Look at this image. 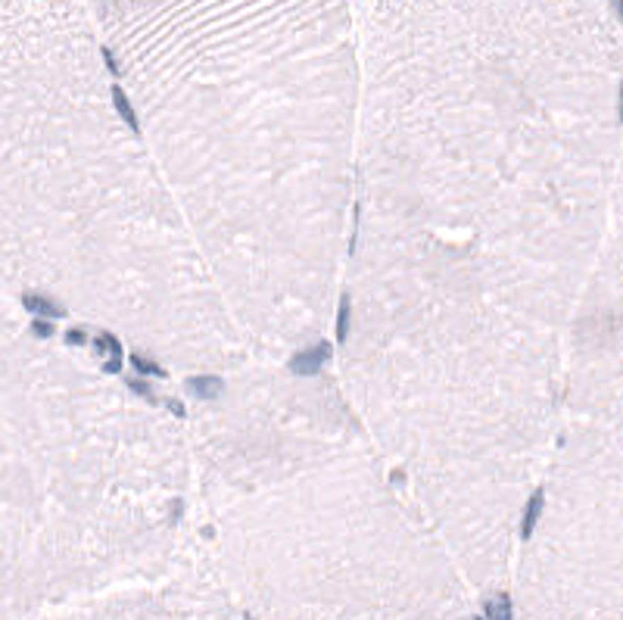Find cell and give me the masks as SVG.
I'll use <instances>...</instances> for the list:
<instances>
[{
	"instance_id": "cell-1",
	"label": "cell",
	"mask_w": 623,
	"mask_h": 620,
	"mask_svg": "<svg viewBox=\"0 0 623 620\" xmlns=\"http://www.w3.org/2000/svg\"><path fill=\"white\" fill-rule=\"evenodd\" d=\"M346 393L417 505L505 552L546 480L623 125L589 0H356Z\"/></svg>"
},
{
	"instance_id": "cell-2",
	"label": "cell",
	"mask_w": 623,
	"mask_h": 620,
	"mask_svg": "<svg viewBox=\"0 0 623 620\" xmlns=\"http://www.w3.org/2000/svg\"><path fill=\"white\" fill-rule=\"evenodd\" d=\"M252 356L318 340L356 197L352 0L91 4Z\"/></svg>"
},
{
	"instance_id": "cell-3",
	"label": "cell",
	"mask_w": 623,
	"mask_h": 620,
	"mask_svg": "<svg viewBox=\"0 0 623 620\" xmlns=\"http://www.w3.org/2000/svg\"><path fill=\"white\" fill-rule=\"evenodd\" d=\"M94 22L78 0H4L6 290H47L187 374L243 371L252 349L147 137L116 115Z\"/></svg>"
},
{
	"instance_id": "cell-4",
	"label": "cell",
	"mask_w": 623,
	"mask_h": 620,
	"mask_svg": "<svg viewBox=\"0 0 623 620\" xmlns=\"http://www.w3.org/2000/svg\"><path fill=\"white\" fill-rule=\"evenodd\" d=\"M4 521L6 533H175L191 512V434L184 421L103 383L106 374L16 334L4 315Z\"/></svg>"
},
{
	"instance_id": "cell-5",
	"label": "cell",
	"mask_w": 623,
	"mask_h": 620,
	"mask_svg": "<svg viewBox=\"0 0 623 620\" xmlns=\"http://www.w3.org/2000/svg\"><path fill=\"white\" fill-rule=\"evenodd\" d=\"M337 356V343L327 340V337H318V340L305 343V346L293 349L287 359H284V371H290L293 378L303 381H315V378H325L327 365L334 362Z\"/></svg>"
},
{
	"instance_id": "cell-6",
	"label": "cell",
	"mask_w": 623,
	"mask_h": 620,
	"mask_svg": "<svg viewBox=\"0 0 623 620\" xmlns=\"http://www.w3.org/2000/svg\"><path fill=\"white\" fill-rule=\"evenodd\" d=\"M549 514V483L539 480L533 486L530 492H527L524 505H520V514H517V543L520 546H530L536 539V533H539L542 521H546Z\"/></svg>"
},
{
	"instance_id": "cell-7",
	"label": "cell",
	"mask_w": 623,
	"mask_h": 620,
	"mask_svg": "<svg viewBox=\"0 0 623 620\" xmlns=\"http://www.w3.org/2000/svg\"><path fill=\"white\" fill-rule=\"evenodd\" d=\"M181 387H184V396H191L196 405H212L228 396L231 381L222 371H193L181 381Z\"/></svg>"
},
{
	"instance_id": "cell-8",
	"label": "cell",
	"mask_w": 623,
	"mask_h": 620,
	"mask_svg": "<svg viewBox=\"0 0 623 620\" xmlns=\"http://www.w3.org/2000/svg\"><path fill=\"white\" fill-rule=\"evenodd\" d=\"M16 305L26 312L28 318H50V321H62L69 318V305L60 300V296L47 293V290H19L16 293Z\"/></svg>"
},
{
	"instance_id": "cell-9",
	"label": "cell",
	"mask_w": 623,
	"mask_h": 620,
	"mask_svg": "<svg viewBox=\"0 0 623 620\" xmlns=\"http://www.w3.org/2000/svg\"><path fill=\"white\" fill-rule=\"evenodd\" d=\"M356 321H359L356 296H352V290L346 284H340V290H337V303H334V343H337V352L349 349L352 334H356Z\"/></svg>"
},
{
	"instance_id": "cell-10",
	"label": "cell",
	"mask_w": 623,
	"mask_h": 620,
	"mask_svg": "<svg viewBox=\"0 0 623 620\" xmlns=\"http://www.w3.org/2000/svg\"><path fill=\"white\" fill-rule=\"evenodd\" d=\"M109 97H113V109L116 115L125 122V128L131 131V135L137 137H147L144 135V115H140L137 103H134V97L128 94V88H125L122 81H109Z\"/></svg>"
},
{
	"instance_id": "cell-11",
	"label": "cell",
	"mask_w": 623,
	"mask_h": 620,
	"mask_svg": "<svg viewBox=\"0 0 623 620\" xmlns=\"http://www.w3.org/2000/svg\"><path fill=\"white\" fill-rule=\"evenodd\" d=\"M128 368L140 378H150V381H172V368L156 356H147V349H128Z\"/></svg>"
},
{
	"instance_id": "cell-12",
	"label": "cell",
	"mask_w": 623,
	"mask_h": 620,
	"mask_svg": "<svg viewBox=\"0 0 623 620\" xmlns=\"http://www.w3.org/2000/svg\"><path fill=\"white\" fill-rule=\"evenodd\" d=\"M122 387L128 390V396H134V399H140L144 405H150V409H162V393L156 390V383L150 381V378H140V374H134V371H128L122 378Z\"/></svg>"
},
{
	"instance_id": "cell-13",
	"label": "cell",
	"mask_w": 623,
	"mask_h": 620,
	"mask_svg": "<svg viewBox=\"0 0 623 620\" xmlns=\"http://www.w3.org/2000/svg\"><path fill=\"white\" fill-rule=\"evenodd\" d=\"M91 352L100 359V362H103V359H125L122 334L106 331V327H97V331H94V340H91Z\"/></svg>"
},
{
	"instance_id": "cell-14",
	"label": "cell",
	"mask_w": 623,
	"mask_h": 620,
	"mask_svg": "<svg viewBox=\"0 0 623 620\" xmlns=\"http://www.w3.org/2000/svg\"><path fill=\"white\" fill-rule=\"evenodd\" d=\"M483 617L486 620H515V602L508 592H495L483 602Z\"/></svg>"
},
{
	"instance_id": "cell-15",
	"label": "cell",
	"mask_w": 623,
	"mask_h": 620,
	"mask_svg": "<svg viewBox=\"0 0 623 620\" xmlns=\"http://www.w3.org/2000/svg\"><path fill=\"white\" fill-rule=\"evenodd\" d=\"M91 340H94V334H91V327L88 325H69V327H62V346L66 349H91Z\"/></svg>"
},
{
	"instance_id": "cell-16",
	"label": "cell",
	"mask_w": 623,
	"mask_h": 620,
	"mask_svg": "<svg viewBox=\"0 0 623 620\" xmlns=\"http://www.w3.org/2000/svg\"><path fill=\"white\" fill-rule=\"evenodd\" d=\"M26 334L38 343H53L57 340V334H60V327H57V321H50V318H28L26 321Z\"/></svg>"
},
{
	"instance_id": "cell-17",
	"label": "cell",
	"mask_w": 623,
	"mask_h": 620,
	"mask_svg": "<svg viewBox=\"0 0 623 620\" xmlns=\"http://www.w3.org/2000/svg\"><path fill=\"white\" fill-rule=\"evenodd\" d=\"M162 409H165V415H169V418H175V421H191V415H193L191 409H187L184 399L175 396V393L162 399Z\"/></svg>"
},
{
	"instance_id": "cell-18",
	"label": "cell",
	"mask_w": 623,
	"mask_h": 620,
	"mask_svg": "<svg viewBox=\"0 0 623 620\" xmlns=\"http://www.w3.org/2000/svg\"><path fill=\"white\" fill-rule=\"evenodd\" d=\"M100 374H106V378H125V359H103L100 362Z\"/></svg>"
},
{
	"instance_id": "cell-19",
	"label": "cell",
	"mask_w": 623,
	"mask_h": 620,
	"mask_svg": "<svg viewBox=\"0 0 623 620\" xmlns=\"http://www.w3.org/2000/svg\"><path fill=\"white\" fill-rule=\"evenodd\" d=\"M243 620H256V617H252V614H249V611H243Z\"/></svg>"
},
{
	"instance_id": "cell-20",
	"label": "cell",
	"mask_w": 623,
	"mask_h": 620,
	"mask_svg": "<svg viewBox=\"0 0 623 620\" xmlns=\"http://www.w3.org/2000/svg\"><path fill=\"white\" fill-rule=\"evenodd\" d=\"M91 4H106V0H91Z\"/></svg>"
},
{
	"instance_id": "cell-21",
	"label": "cell",
	"mask_w": 623,
	"mask_h": 620,
	"mask_svg": "<svg viewBox=\"0 0 623 620\" xmlns=\"http://www.w3.org/2000/svg\"><path fill=\"white\" fill-rule=\"evenodd\" d=\"M474 620H486V617H483V614H477V617H474Z\"/></svg>"
}]
</instances>
